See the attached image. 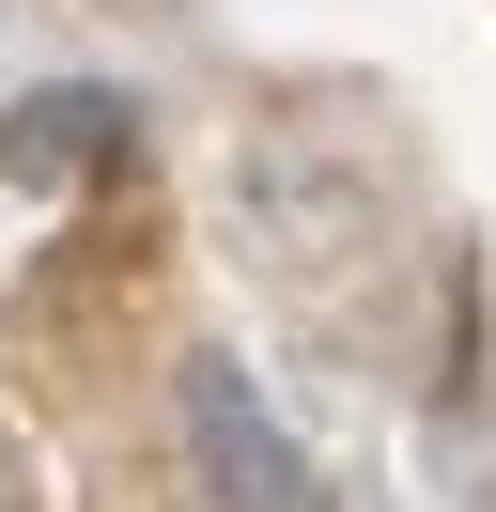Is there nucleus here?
Masks as SVG:
<instances>
[{
  "mask_svg": "<svg viewBox=\"0 0 496 512\" xmlns=\"http://www.w3.org/2000/svg\"><path fill=\"white\" fill-rule=\"evenodd\" d=\"M403 233H419V140H403V109H372V94L264 109V125L217 156V249H233V280L279 295V311L403 264Z\"/></svg>",
  "mask_w": 496,
  "mask_h": 512,
  "instance_id": "f257e3e1",
  "label": "nucleus"
},
{
  "mask_svg": "<svg viewBox=\"0 0 496 512\" xmlns=\"http://www.w3.org/2000/svg\"><path fill=\"white\" fill-rule=\"evenodd\" d=\"M171 435H186V481H202V512H326L310 450L279 435V404L248 388V357H186Z\"/></svg>",
  "mask_w": 496,
  "mask_h": 512,
  "instance_id": "f03ea898",
  "label": "nucleus"
},
{
  "mask_svg": "<svg viewBox=\"0 0 496 512\" xmlns=\"http://www.w3.org/2000/svg\"><path fill=\"white\" fill-rule=\"evenodd\" d=\"M140 156V109L109 94V78H31L16 109H0V187L16 202H78L93 171Z\"/></svg>",
  "mask_w": 496,
  "mask_h": 512,
  "instance_id": "7ed1b4c3",
  "label": "nucleus"
},
{
  "mask_svg": "<svg viewBox=\"0 0 496 512\" xmlns=\"http://www.w3.org/2000/svg\"><path fill=\"white\" fill-rule=\"evenodd\" d=\"M0 512H47V497H31V435H16V419H0Z\"/></svg>",
  "mask_w": 496,
  "mask_h": 512,
  "instance_id": "20e7f679",
  "label": "nucleus"
},
{
  "mask_svg": "<svg viewBox=\"0 0 496 512\" xmlns=\"http://www.w3.org/2000/svg\"><path fill=\"white\" fill-rule=\"evenodd\" d=\"M326 512H403V497H326Z\"/></svg>",
  "mask_w": 496,
  "mask_h": 512,
  "instance_id": "39448f33",
  "label": "nucleus"
}]
</instances>
